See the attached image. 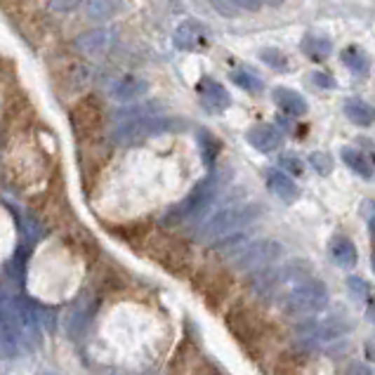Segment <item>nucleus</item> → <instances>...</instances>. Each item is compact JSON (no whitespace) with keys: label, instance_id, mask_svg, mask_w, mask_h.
Segmentation results:
<instances>
[{"label":"nucleus","instance_id":"nucleus-7","mask_svg":"<svg viewBox=\"0 0 375 375\" xmlns=\"http://www.w3.org/2000/svg\"><path fill=\"white\" fill-rule=\"evenodd\" d=\"M281 255H283V245L279 241H274V238H260L255 243H248L234 257V267L236 271H243V274H253V271L271 267Z\"/></svg>","mask_w":375,"mask_h":375},{"label":"nucleus","instance_id":"nucleus-33","mask_svg":"<svg viewBox=\"0 0 375 375\" xmlns=\"http://www.w3.org/2000/svg\"><path fill=\"white\" fill-rule=\"evenodd\" d=\"M208 3L224 17H236L238 12H241V8L236 5V0H208Z\"/></svg>","mask_w":375,"mask_h":375},{"label":"nucleus","instance_id":"nucleus-39","mask_svg":"<svg viewBox=\"0 0 375 375\" xmlns=\"http://www.w3.org/2000/svg\"><path fill=\"white\" fill-rule=\"evenodd\" d=\"M366 314H368V321H373L375 323V300L368 302V307H366Z\"/></svg>","mask_w":375,"mask_h":375},{"label":"nucleus","instance_id":"nucleus-12","mask_svg":"<svg viewBox=\"0 0 375 375\" xmlns=\"http://www.w3.org/2000/svg\"><path fill=\"white\" fill-rule=\"evenodd\" d=\"M352 331V321L347 319V314H331L321 321H314V338L316 342H333L340 340Z\"/></svg>","mask_w":375,"mask_h":375},{"label":"nucleus","instance_id":"nucleus-29","mask_svg":"<svg viewBox=\"0 0 375 375\" xmlns=\"http://www.w3.org/2000/svg\"><path fill=\"white\" fill-rule=\"evenodd\" d=\"M260 60L267 64V67L276 71H288V57L276 48H264L260 50Z\"/></svg>","mask_w":375,"mask_h":375},{"label":"nucleus","instance_id":"nucleus-10","mask_svg":"<svg viewBox=\"0 0 375 375\" xmlns=\"http://www.w3.org/2000/svg\"><path fill=\"white\" fill-rule=\"evenodd\" d=\"M248 288H250V293L257 297H276V300H279L281 288H283L281 269L267 267V269L248 274Z\"/></svg>","mask_w":375,"mask_h":375},{"label":"nucleus","instance_id":"nucleus-17","mask_svg":"<svg viewBox=\"0 0 375 375\" xmlns=\"http://www.w3.org/2000/svg\"><path fill=\"white\" fill-rule=\"evenodd\" d=\"M328 255H331V260L338 264L340 269H354L359 262L357 245L349 241L347 236H335L333 241L328 243Z\"/></svg>","mask_w":375,"mask_h":375},{"label":"nucleus","instance_id":"nucleus-1","mask_svg":"<svg viewBox=\"0 0 375 375\" xmlns=\"http://www.w3.org/2000/svg\"><path fill=\"white\" fill-rule=\"evenodd\" d=\"M224 321L227 328L241 345L248 349L250 357L257 359V352L267 347L269 335H271V323L264 319V314L250 302H236L224 312Z\"/></svg>","mask_w":375,"mask_h":375},{"label":"nucleus","instance_id":"nucleus-34","mask_svg":"<svg viewBox=\"0 0 375 375\" xmlns=\"http://www.w3.org/2000/svg\"><path fill=\"white\" fill-rule=\"evenodd\" d=\"M81 0H50V8H53L55 12H71L79 8Z\"/></svg>","mask_w":375,"mask_h":375},{"label":"nucleus","instance_id":"nucleus-16","mask_svg":"<svg viewBox=\"0 0 375 375\" xmlns=\"http://www.w3.org/2000/svg\"><path fill=\"white\" fill-rule=\"evenodd\" d=\"M267 186L283 203H295L297 198H300V189H297V184L293 182V177H290L288 172H283L281 168L279 170H267Z\"/></svg>","mask_w":375,"mask_h":375},{"label":"nucleus","instance_id":"nucleus-20","mask_svg":"<svg viewBox=\"0 0 375 375\" xmlns=\"http://www.w3.org/2000/svg\"><path fill=\"white\" fill-rule=\"evenodd\" d=\"M109 41H111V34L109 31H102V29H95V31H86V34H81L76 38V50H81V53L86 55H97L102 53V50H107Z\"/></svg>","mask_w":375,"mask_h":375},{"label":"nucleus","instance_id":"nucleus-14","mask_svg":"<svg viewBox=\"0 0 375 375\" xmlns=\"http://www.w3.org/2000/svg\"><path fill=\"white\" fill-rule=\"evenodd\" d=\"M198 95H201L203 107L210 109L212 114L224 111L231 104V95L227 93V88L212 79H201V83H198Z\"/></svg>","mask_w":375,"mask_h":375},{"label":"nucleus","instance_id":"nucleus-40","mask_svg":"<svg viewBox=\"0 0 375 375\" xmlns=\"http://www.w3.org/2000/svg\"><path fill=\"white\" fill-rule=\"evenodd\" d=\"M371 269H373V274H375V250H373V255H371Z\"/></svg>","mask_w":375,"mask_h":375},{"label":"nucleus","instance_id":"nucleus-23","mask_svg":"<svg viewBox=\"0 0 375 375\" xmlns=\"http://www.w3.org/2000/svg\"><path fill=\"white\" fill-rule=\"evenodd\" d=\"M340 156H342V161H345V165L349 168V170L357 172L359 177H364V179H371L373 177V165L368 163V158L361 151H357V149L345 146L340 151Z\"/></svg>","mask_w":375,"mask_h":375},{"label":"nucleus","instance_id":"nucleus-22","mask_svg":"<svg viewBox=\"0 0 375 375\" xmlns=\"http://www.w3.org/2000/svg\"><path fill=\"white\" fill-rule=\"evenodd\" d=\"M345 116L354 123V125H364V128L371 125L375 121L373 107H368L364 100H357V97H352V100L345 102Z\"/></svg>","mask_w":375,"mask_h":375},{"label":"nucleus","instance_id":"nucleus-19","mask_svg":"<svg viewBox=\"0 0 375 375\" xmlns=\"http://www.w3.org/2000/svg\"><path fill=\"white\" fill-rule=\"evenodd\" d=\"M271 97H274L276 104H279L283 111L290 114V116H305L309 111L305 97H302L300 93H295V90H290V88H274Z\"/></svg>","mask_w":375,"mask_h":375},{"label":"nucleus","instance_id":"nucleus-27","mask_svg":"<svg viewBox=\"0 0 375 375\" xmlns=\"http://www.w3.org/2000/svg\"><path fill=\"white\" fill-rule=\"evenodd\" d=\"M86 10L88 17L95 19V22H107V19H111L116 15L118 5H116V0H88Z\"/></svg>","mask_w":375,"mask_h":375},{"label":"nucleus","instance_id":"nucleus-5","mask_svg":"<svg viewBox=\"0 0 375 375\" xmlns=\"http://www.w3.org/2000/svg\"><path fill=\"white\" fill-rule=\"evenodd\" d=\"M217 191H219V177L212 172L203 179V182H198L189 193H186V198L182 203H177L175 208L168 210L163 219H161V224L175 227V224H182L184 219L201 217L203 212L212 205V201L217 198Z\"/></svg>","mask_w":375,"mask_h":375},{"label":"nucleus","instance_id":"nucleus-21","mask_svg":"<svg viewBox=\"0 0 375 375\" xmlns=\"http://www.w3.org/2000/svg\"><path fill=\"white\" fill-rule=\"evenodd\" d=\"M342 64L352 71L357 79H366L368 76V69H371V62H368V55L364 53L357 45H352V48H345L342 50Z\"/></svg>","mask_w":375,"mask_h":375},{"label":"nucleus","instance_id":"nucleus-4","mask_svg":"<svg viewBox=\"0 0 375 375\" xmlns=\"http://www.w3.org/2000/svg\"><path fill=\"white\" fill-rule=\"evenodd\" d=\"M118 116H123V118H118V125L114 128L111 139L123 146L139 144V142L156 137V135L170 128V121L151 114L149 109H132V111H123Z\"/></svg>","mask_w":375,"mask_h":375},{"label":"nucleus","instance_id":"nucleus-30","mask_svg":"<svg viewBox=\"0 0 375 375\" xmlns=\"http://www.w3.org/2000/svg\"><path fill=\"white\" fill-rule=\"evenodd\" d=\"M309 165H312L319 175H331L333 172V158L328 156L326 151H314L312 156H309Z\"/></svg>","mask_w":375,"mask_h":375},{"label":"nucleus","instance_id":"nucleus-15","mask_svg":"<svg viewBox=\"0 0 375 375\" xmlns=\"http://www.w3.org/2000/svg\"><path fill=\"white\" fill-rule=\"evenodd\" d=\"M93 288H95V293H100V295L121 293V290L125 288V276H123L121 269L104 264V267L93 271Z\"/></svg>","mask_w":375,"mask_h":375},{"label":"nucleus","instance_id":"nucleus-11","mask_svg":"<svg viewBox=\"0 0 375 375\" xmlns=\"http://www.w3.org/2000/svg\"><path fill=\"white\" fill-rule=\"evenodd\" d=\"M245 139H248V144L253 146L255 151L271 154L281 146L283 135L276 130L274 125H269V123H257V125H253L248 132H245Z\"/></svg>","mask_w":375,"mask_h":375},{"label":"nucleus","instance_id":"nucleus-35","mask_svg":"<svg viewBox=\"0 0 375 375\" xmlns=\"http://www.w3.org/2000/svg\"><path fill=\"white\" fill-rule=\"evenodd\" d=\"M342 375H373V371L366 364H361V361H352V364L345 368V373H342Z\"/></svg>","mask_w":375,"mask_h":375},{"label":"nucleus","instance_id":"nucleus-38","mask_svg":"<svg viewBox=\"0 0 375 375\" xmlns=\"http://www.w3.org/2000/svg\"><path fill=\"white\" fill-rule=\"evenodd\" d=\"M364 212H366V219H368V224H371V229L375 231V201H368L364 205Z\"/></svg>","mask_w":375,"mask_h":375},{"label":"nucleus","instance_id":"nucleus-6","mask_svg":"<svg viewBox=\"0 0 375 375\" xmlns=\"http://www.w3.org/2000/svg\"><path fill=\"white\" fill-rule=\"evenodd\" d=\"M191 286L210 309H219L224 305V300L231 295L234 276H231L229 269L208 264V267H201L191 276Z\"/></svg>","mask_w":375,"mask_h":375},{"label":"nucleus","instance_id":"nucleus-24","mask_svg":"<svg viewBox=\"0 0 375 375\" xmlns=\"http://www.w3.org/2000/svg\"><path fill=\"white\" fill-rule=\"evenodd\" d=\"M305 354L302 352H288L279 357L274 366V375H305Z\"/></svg>","mask_w":375,"mask_h":375},{"label":"nucleus","instance_id":"nucleus-13","mask_svg":"<svg viewBox=\"0 0 375 375\" xmlns=\"http://www.w3.org/2000/svg\"><path fill=\"white\" fill-rule=\"evenodd\" d=\"M175 45L179 50H189V53L191 50H205L208 48V34H205V29L198 22L186 19L175 31Z\"/></svg>","mask_w":375,"mask_h":375},{"label":"nucleus","instance_id":"nucleus-9","mask_svg":"<svg viewBox=\"0 0 375 375\" xmlns=\"http://www.w3.org/2000/svg\"><path fill=\"white\" fill-rule=\"evenodd\" d=\"M93 319H95V302L90 295H83L79 300L74 302V305L69 307L67 316H64V328H67L69 338L74 340H81L86 338L90 326H93Z\"/></svg>","mask_w":375,"mask_h":375},{"label":"nucleus","instance_id":"nucleus-32","mask_svg":"<svg viewBox=\"0 0 375 375\" xmlns=\"http://www.w3.org/2000/svg\"><path fill=\"white\" fill-rule=\"evenodd\" d=\"M279 165L283 172L288 175H302V170H305V165H302V161L295 156V154H283V156L279 158Z\"/></svg>","mask_w":375,"mask_h":375},{"label":"nucleus","instance_id":"nucleus-31","mask_svg":"<svg viewBox=\"0 0 375 375\" xmlns=\"http://www.w3.org/2000/svg\"><path fill=\"white\" fill-rule=\"evenodd\" d=\"M347 290L352 293V297H357V300H366V297L371 295V286H368V281H364L361 276H349Z\"/></svg>","mask_w":375,"mask_h":375},{"label":"nucleus","instance_id":"nucleus-8","mask_svg":"<svg viewBox=\"0 0 375 375\" xmlns=\"http://www.w3.org/2000/svg\"><path fill=\"white\" fill-rule=\"evenodd\" d=\"M151 260H156L165 271H170L177 279H186L189 276V264H191V248L182 241H175L168 236V241H158L149 248Z\"/></svg>","mask_w":375,"mask_h":375},{"label":"nucleus","instance_id":"nucleus-28","mask_svg":"<svg viewBox=\"0 0 375 375\" xmlns=\"http://www.w3.org/2000/svg\"><path fill=\"white\" fill-rule=\"evenodd\" d=\"M198 144H201V154L205 165H215V158L219 154V142L210 130H198Z\"/></svg>","mask_w":375,"mask_h":375},{"label":"nucleus","instance_id":"nucleus-26","mask_svg":"<svg viewBox=\"0 0 375 375\" xmlns=\"http://www.w3.org/2000/svg\"><path fill=\"white\" fill-rule=\"evenodd\" d=\"M231 81H234V86H238L241 90H245V93H250V95H257V93H262V81H260V76H255L253 71H248V69H236V71H231V76H229Z\"/></svg>","mask_w":375,"mask_h":375},{"label":"nucleus","instance_id":"nucleus-36","mask_svg":"<svg viewBox=\"0 0 375 375\" xmlns=\"http://www.w3.org/2000/svg\"><path fill=\"white\" fill-rule=\"evenodd\" d=\"M312 81H314L319 88H326V90H333V88H335V81H333L328 74H321V71H316V74H312Z\"/></svg>","mask_w":375,"mask_h":375},{"label":"nucleus","instance_id":"nucleus-25","mask_svg":"<svg viewBox=\"0 0 375 375\" xmlns=\"http://www.w3.org/2000/svg\"><path fill=\"white\" fill-rule=\"evenodd\" d=\"M331 50H333L331 41L323 36H307L305 41H302V53L314 62H323L328 55H331Z\"/></svg>","mask_w":375,"mask_h":375},{"label":"nucleus","instance_id":"nucleus-37","mask_svg":"<svg viewBox=\"0 0 375 375\" xmlns=\"http://www.w3.org/2000/svg\"><path fill=\"white\" fill-rule=\"evenodd\" d=\"M236 5L241 10H248V12H257L262 8V0H236Z\"/></svg>","mask_w":375,"mask_h":375},{"label":"nucleus","instance_id":"nucleus-41","mask_svg":"<svg viewBox=\"0 0 375 375\" xmlns=\"http://www.w3.org/2000/svg\"><path fill=\"white\" fill-rule=\"evenodd\" d=\"M267 3H269V5H274V8H276V5H281L283 0H267Z\"/></svg>","mask_w":375,"mask_h":375},{"label":"nucleus","instance_id":"nucleus-2","mask_svg":"<svg viewBox=\"0 0 375 375\" xmlns=\"http://www.w3.org/2000/svg\"><path fill=\"white\" fill-rule=\"evenodd\" d=\"M276 302H279V307L283 309V314L305 319V316L321 314L323 309L328 307V302H331V295H328L326 283L309 276L305 281L293 283L286 293L279 295Z\"/></svg>","mask_w":375,"mask_h":375},{"label":"nucleus","instance_id":"nucleus-18","mask_svg":"<svg viewBox=\"0 0 375 375\" xmlns=\"http://www.w3.org/2000/svg\"><path fill=\"white\" fill-rule=\"evenodd\" d=\"M109 93L118 102H135L149 93V83L142 79H135V76H125V79L116 81L114 86L109 88Z\"/></svg>","mask_w":375,"mask_h":375},{"label":"nucleus","instance_id":"nucleus-3","mask_svg":"<svg viewBox=\"0 0 375 375\" xmlns=\"http://www.w3.org/2000/svg\"><path fill=\"white\" fill-rule=\"evenodd\" d=\"M262 215V208L257 203H243V205H231L215 212L208 222L201 224L198 229V238L208 243H215L219 238H227L231 234H238L241 229L255 224Z\"/></svg>","mask_w":375,"mask_h":375}]
</instances>
